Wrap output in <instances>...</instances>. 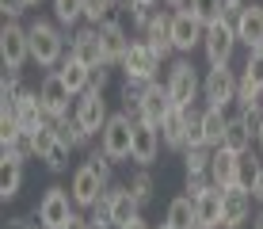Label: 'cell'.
Instances as JSON below:
<instances>
[{
    "label": "cell",
    "instance_id": "obj_1",
    "mask_svg": "<svg viewBox=\"0 0 263 229\" xmlns=\"http://www.w3.org/2000/svg\"><path fill=\"white\" fill-rule=\"evenodd\" d=\"M27 34H31V61L39 69H58L61 61L69 58V42H65V34H61V23L58 20H34V23H27Z\"/></svg>",
    "mask_w": 263,
    "mask_h": 229
},
{
    "label": "cell",
    "instance_id": "obj_2",
    "mask_svg": "<svg viewBox=\"0 0 263 229\" xmlns=\"http://www.w3.org/2000/svg\"><path fill=\"white\" fill-rule=\"evenodd\" d=\"M164 88H168V96H172L176 107H195V99H202V77H198L195 61L187 58V54H179V58L168 65Z\"/></svg>",
    "mask_w": 263,
    "mask_h": 229
},
{
    "label": "cell",
    "instance_id": "obj_3",
    "mask_svg": "<svg viewBox=\"0 0 263 229\" xmlns=\"http://www.w3.org/2000/svg\"><path fill=\"white\" fill-rule=\"evenodd\" d=\"M160 65H164V58H160V54L153 50L145 39H134L130 50H126V58L119 61L122 77H126V80H141V84L160 80Z\"/></svg>",
    "mask_w": 263,
    "mask_h": 229
},
{
    "label": "cell",
    "instance_id": "obj_4",
    "mask_svg": "<svg viewBox=\"0 0 263 229\" xmlns=\"http://www.w3.org/2000/svg\"><path fill=\"white\" fill-rule=\"evenodd\" d=\"M72 214H77V203H72L69 187H46L39 199V206H34V218H39L42 229H65L72 222Z\"/></svg>",
    "mask_w": 263,
    "mask_h": 229
},
{
    "label": "cell",
    "instance_id": "obj_5",
    "mask_svg": "<svg viewBox=\"0 0 263 229\" xmlns=\"http://www.w3.org/2000/svg\"><path fill=\"white\" fill-rule=\"evenodd\" d=\"M130 142H134V115L111 111L107 126L99 130V149H103L107 157H115V164H126L130 161Z\"/></svg>",
    "mask_w": 263,
    "mask_h": 229
},
{
    "label": "cell",
    "instance_id": "obj_6",
    "mask_svg": "<svg viewBox=\"0 0 263 229\" xmlns=\"http://www.w3.org/2000/svg\"><path fill=\"white\" fill-rule=\"evenodd\" d=\"M39 103H42V111H46L50 122H53V118L72 115V107H77V96H72V88L61 80L58 69H50L46 77L39 80Z\"/></svg>",
    "mask_w": 263,
    "mask_h": 229
},
{
    "label": "cell",
    "instance_id": "obj_7",
    "mask_svg": "<svg viewBox=\"0 0 263 229\" xmlns=\"http://www.w3.org/2000/svg\"><path fill=\"white\" fill-rule=\"evenodd\" d=\"M0 61L12 73H23V65L31 61V34L20 20H4L0 27Z\"/></svg>",
    "mask_w": 263,
    "mask_h": 229
},
{
    "label": "cell",
    "instance_id": "obj_8",
    "mask_svg": "<svg viewBox=\"0 0 263 229\" xmlns=\"http://www.w3.org/2000/svg\"><path fill=\"white\" fill-rule=\"evenodd\" d=\"M237 88H240V77L229 65H210L206 77H202V103L229 111V107L237 103Z\"/></svg>",
    "mask_w": 263,
    "mask_h": 229
},
{
    "label": "cell",
    "instance_id": "obj_9",
    "mask_svg": "<svg viewBox=\"0 0 263 229\" xmlns=\"http://www.w3.org/2000/svg\"><path fill=\"white\" fill-rule=\"evenodd\" d=\"M237 27H233L229 20H217L206 27V34H202V54H206V65H229L233 61V54H237Z\"/></svg>",
    "mask_w": 263,
    "mask_h": 229
},
{
    "label": "cell",
    "instance_id": "obj_10",
    "mask_svg": "<svg viewBox=\"0 0 263 229\" xmlns=\"http://www.w3.org/2000/svg\"><path fill=\"white\" fill-rule=\"evenodd\" d=\"M0 111H8L15 118V126H23V130H39L42 122H50L46 111H42V103H39V88H20L15 96H8V99H0Z\"/></svg>",
    "mask_w": 263,
    "mask_h": 229
},
{
    "label": "cell",
    "instance_id": "obj_11",
    "mask_svg": "<svg viewBox=\"0 0 263 229\" xmlns=\"http://www.w3.org/2000/svg\"><path fill=\"white\" fill-rule=\"evenodd\" d=\"M103 191H107V180L99 176L88 161L72 168V176H69V195H72V203H77V210H92V206L99 203V195H103Z\"/></svg>",
    "mask_w": 263,
    "mask_h": 229
},
{
    "label": "cell",
    "instance_id": "obj_12",
    "mask_svg": "<svg viewBox=\"0 0 263 229\" xmlns=\"http://www.w3.org/2000/svg\"><path fill=\"white\" fill-rule=\"evenodd\" d=\"M160 149H164V142H160V126L153 122H141V118H134V142H130V161L141 164V168H153L160 157Z\"/></svg>",
    "mask_w": 263,
    "mask_h": 229
},
{
    "label": "cell",
    "instance_id": "obj_13",
    "mask_svg": "<svg viewBox=\"0 0 263 229\" xmlns=\"http://www.w3.org/2000/svg\"><path fill=\"white\" fill-rule=\"evenodd\" d=\"M256 199L244 187H225V210H221V229H248L256 218Z\"/></svg>",
    "mask_w": 263,
    "mask_h": 229
},
{
    "label": "cell",
    "instance_id": "obj_14",
    "mask_svg": "<svg viewBox=\"0 0 263 229\" xmlns=\"http://www.w3.org/2000/svg\"><path fill=\"white\" fill-rule=\"evenodd\" d=\"M206 23L198 20L191 8H176L172 12V42H176V54H191L195 46H202Z\"/></svg>",
    "mask_w": 263,
    "mask_h": 229
},
{
    "label": "cell",
    "instance_id": "obj_15",
    "mask_svg": "<svg viewBox=\"0 0 263 229\" xmlns=\"http://www.w3.org/2000/svg\"><path fill=\"white\" fill-rule=\"evenodd\" d=\"M72 115H77V122L84 126V130H92L99 137V130L107 126V118H111V111H107V99L99 88H88L77 96V107H72Z\"/></svg>",
    "mask_w": 263,
    "mask_h": 229
},
{
    "label": "cell",
    "instance_id": "obj_16",
    "mask_svg": "<svg viewBox=\"0 0 263 229\" xmlns=\"http://www.w3.org/2000/svg\"><path fill=\"white\" fill-rule=\"evenodd\" d=\"M69 54H72L77 61H84L88 69L111 65V61H107V54H103V42H99V27H96V23L80 27V31L72 34V39H69Z\"/></svg>",
    "mask_w": 263,
    "mask_h": 229
},
{
    "label": "cell",
    "instance_id": "obj_17",
    "mask_svg": "<svg viewBox=\"0 0 263 229\" xmlns=\"http://www.w3.org/2000/svg\"><path fill=\"white\" fill-rule=\"evenodd\" d=\"M69 145L61 142V134L53 130V122H42L39 126V161L46 164L50 172H65L69 168Z\"/></svg>",
    "mask_w": 263,
    "mask_h": 229
},
{
    "label": "cell",
    "instance_id": "obj_18",
    "mask_svg": "<svg viewBox=\"0 0 263 229\" xmlns=\"http://www.w3.org/2000/svg\"><path fill=\"white\" fill-rule=\"evenodd\" d=\"M172 96H168V88H164V80H153V84H145L141 92V107H138V118L141 122H153V126H160L168 118L172 111Z\"/></svg>",
    "mask_w": 263,
    "mask_h": 229
},
{
    "label": "cell",
    "instance_id": "obj_19",
    "mask_svg": "<svg viewBox=\"0 0 263 229\" xmlns=\"http://www.w3.org/2000/svg\"><path fill=\"white\" fill-rule=\"evenodd\" d=\"M138 39H145V42H149V46H153V50H157L164 61L172 58V54H176V42H172V12H168V8H160V12L141 27Z\"/></svg>",
    "mask_w": 263,
    "mask_h": 229
},
{
    "label": "cell",
    "instance_id": "obj_20",
    "mask_svg": "<svg viewBox=\"0 0 263 229\" xmlns=\"http://www.w3.org/2000/svg\"><path fill=\"white\" fill-rule=\"evenodd\" d=\"M99 42H103V54H107V61H111V65H119V61L126 58V50H130V31H126V23L122 20H103L99 23Z\"/></svg>",
    "mask_w": 263,
    "mask_h": 229
},
{
    "label": "cell",
    "instance_id": "obj_21",
    "mask_svg": "<svg viewBox=\"0 0 263 229\" xmlns=\"http://www.w3.org/2000/svg\"><path fill=\"white\" fill-rule=\"evenodd\" d=\"M107 203H111V218H115V229L130 225L134 218H141V203L134 199V191L126 183H111L107 187Z\"/></svg>",
    "mask_w": 263,
    "mask_h": 229
},
{
    "label": "cell",
    "instance_id": "obj_22",
    "mask_svg": "<svg viewBox=\"0 0 263 229\" xmlns=\"http://www.w3.org/2000/svg\"><path fill=\"white\" fill-rule=\"evenodd\" d=\"M187 118H191V107H172L168 118L160 122V142L172 153H183L187 149Z\"/></svg>",
    "mask_w": 263,
    "mask_h": 229
},
{
    "label": "cell",
    "instance_id": "obj_23",
    "mask_svg": "<svg viewBox=\"0 0 263 229\" xmlns=\"http://www.w3.org/2000/svg\"><path fill=\"white\" fill-rule=\"evenodd\" d=\"M237 39H240V46H248V50H259L263 46V4L259 0H248V8L240 12Z\"/></svg>",
    "mask_w": 263,
    "mask_h": 229
},
{
    "label": "cell",
    "instance_id": "obj_24",
    "mask_svg": "<svg viewBox=\"0 0 263 229\" xmlns=\"http://www.w3.org/2000/svg\"><path fill=\"white\" fill-rule=\"evenodd\" d=\"M237 161H240V153H233V149H225V145H217L214 149V157H210V180H214V187H233L237 183Z\"/></svg>",
    "mask_w": 263,
    "mask_h": 229
},
{
    "label": "cell",
    "instance_id": "obj_25",
    "mask_svg": "<svg viewBox=\"0 0 263 229\" xmlns=\"http://www.w3.org/2000/svg\"><path fill=\"white\" fill-rule=\"evenodd\" d=\"M198 206V225L202 229H221V210H225V191L221 187H206L195 199Z\"/></svg>",
    "mask_w": 263,
    "mask_h": 229
},
{
    "label": "cell",
    "instance_id": "obj_26",
    "mask_svg": "<svg viewBox=\"0 0 263 229\" xmlns=\"http://www.w3.org/2000/svg\"><path fill=\"white\" fill-rule=\"evenodd\" d=\"M53 130L61 134V142H65L72 153H88V149H92V142H96V134H92V130H84V126L77 122V115L53 118Z\"/></svg>",
    "mask_w": 263,
    "mask_h": 229
},
{
    "label": "cell",
    "instance_id": "obj_27",
    "mask_svg": "<svg viewBox=\"0 0 263 229\" xmlns=\"http://www.w3.org/2000/svg\"><path fill=\"white\" fill-rule=\"evenodd\" d=\"M164 222L172 229H202V225H198V206H195L191 195H176V199H172L168 210H164Z\"/></svg>",
    "mask_w": 263,
    "mask_h": 229
},
{
    "label": "cell",
    "instance_id": "obj_28",
    "mask_svg": "<svg viewBox=\"0 0 263 229\" xmlns=\"http://www.w3.org/2000/svg\"><path fill=\"white\" fill-rule=\"evenodd\" d=\"M20 187H23V161L4 153V157H0V199L12 203V199L20 195Z\"/></svg>",
    "mask_w": 263,
    "mask_h": 229
},
{
    "label": "cell",
    "instance_id": "obj_29",
    "mask_svg": "<svg viewBox=\"0 0 263 229\" xmlns=\"http://www.w3.org/2000/svg\"><path fill=\"white\" fill-rule=\"evenodd\" d=\"M58 73H61V80H65V84L72 88V96H80V92H88V88H92V69H88L84 61H77L72 54H69L65 61H61V65H58Z\"/></svg>",
    "mask_w": 263,
    "mask_h": 229
},
{
    "label": "cell",
    "instance_id": "obj_30",
    "mask_svg": "<svg viewBox=\"0 0 263 229\" xmlns=\"http://www.w3.org/2000/svg\"><path fill=\"white\" fill-rule=\"evenodd\" d=\"M225 126H229V111L225 107H210V103H202V134H206V145H221V137H225Z\"/></svg>",
    "mask_w": 263,
    "mask_h": 229
},
{
    "label": "cell",
    "instance_id": "obj_31",
    "mask_svg": "<svg viewBox=\"0 0 263 229\" xmlns=\"http://www.w3.org/2000/svg\"><path fill=\"white\" fill-rule=\"evenodd\" d=\"M4 153L8 157H20V161H31L39 157V130H15L12 137H4Z\"/></svg>",
    "mask_w": 263,
    "mask_h": 229
},
{
    "label": "cell",
    "instance_id": "obj_32",
    "mask_svg": "<svg viewBox=\"0 0 263 229\" xmlns=\"http://www.w3.org/2000/svg\"><path fill=\"white\" fill-rule=\"evenodd\" d=\"M210 157H214V145H187L183 149L187 176H210Z\"/></svg>",
    "mask_w": 263,
    "mask_h": 229
},
{
    "label": "cell",
    "instance_id": "obj_33",
    "mask_svg": "<svg viewBox=\"0 0 263 229\" xmlns=\"http://www.w3.org/2000/svg\"><path fill=\"white\" fill-rule=\"evenodd\" d=\"M259 172H263V157H259V153H240V161H237V183H233V187L252 191V187H256V180H259Z\"/></svg>",
    "mask_w": 263,
    "mask_h": 229
},
{
    "label": "cell",
    "instance_id": "obj_34",
    "mask_svg": "<svg viewBox=\"0 0 263 229\" xmlns=\"http://www.w3.org/2000/svg\"><path fill=\"white\" fill-rule=\"evenodd\" d=\"M126 187L134 191V199H138V203L145 206V203H153V191H157V180H153V172L149 168H134L130 176H126Z\"/></svg>",
    "mask_w": 263,
    "mask_h": 229
},
{
    "label": "cell",
    "instance_id": "obj_35",
    "mask_svg": "<svg viewBox=\"0 0 263 229\" xmlns=\"http://www.w3.org/2000/svg\"><path fill=\"white\" fill-rule=\"evenodd\" d=\"M53 4V20L61 27H77L84 20V0H50Z\"/></svg>",
    "mask_w": 263,
    "mask_h": 229
},
{
    "label": "cell",
    "instance_id": "obj_36",
    "mask_svg": "<svg viewBox=\"0 0 263 229\" xmlns=\"http://www.w3.org/2000/svg\"><path fill=\"white\" fill-rule=\"evenodd\" d=\"M119 12V0H84V23H103Z\"/></svg>",
    "mask_w": 263,
    "mask_h": 229
},
{
    "label": "cell",
    "instance_id": "obj_37",
    "mask_svg": "<svg viewBox=\"0 0 263 229\" xmlns=\"http://www.w3.org/2000/svg\"><path fill=\"white\" fill-rule=\"evenodd\" d=\"M187 8H191V12L198 15V20H202L206 27L210 23H217L221 20V12H225V0H187Z\"/></svg>",
    "mask_w": 263,
    "mask_h": 229
},
{
    "label": "cell",
    "instance_id": "obj_38",
    "mask_svg": "<svg viewBox=\"0 0 263 229\" xmlns=\"http://www.w3.org/2000/svg\"><path fill=\"white\" fill-rule=\"evenodd\" d=\"M149 84H153V80H149ZM141 92H145L141 80H126V84H122V111L134 115V118H138V107H141Z\"/></svg>",
    "mask_w": 263,
    "mask_h": 229
},
{
    "label": "cell",
    "instance_id": "obj_39",
    "mask_svg": "<svg viewBox=\"0 0 263 229\" xmlns=\"http://www.w3.org/2000/svg\"><path fill=\"white\" fill-rule=\"evenodd\" d=\"M88 222H92V229H115V218H111V203H107V191L99 195V203L88 210Z\"/></svg>",
    "mask_w": 263,
    "mask_h": 229
},
{
    "label": "cell",
    "instance_id": "obj_40",
    "mask_svg": "<svg viewBox=\"0 0 263 229\" xmlns=\"http://www.w3.org/2000/svg\"><path fill=\"white\" fill-rule=\"evenodd\" d=\"M88 164H92V168L99 172V176L107 180V187L115 183V157H107L103 149H88Z\"/></svg>",
    "mask_w": 263,
    "mask_h": 229
},
{
    "label": "cell",
    "instance_id": "obj_41",
    "mask_svg": "<svg viewBox=\"0 0 263 229\" xmlns=\"http://www.w3.org/2000/svg\"><path fill=\"white\" fill-rule=\"evenodd\" d=\"M244 80H252L256 88H263V46L259 50H248V61H244Z\"/></svg>",
    "mask_w": 263,
    "mask_h": 229
},
{
    "label": "cell",
    "instance_id": "obj_42",
    "mask_svg": "<svg viewBox=\"0 0 263 229\" xmlns=\"http://www.w3.org/2000/svg\"><path fill=\"white\" fill-rule=\"evenodd\" d=\"M27 8H31L27 0H0V12H4V20H20Z\"/></svg>",
    "mask_w": 263,
    "mask_h": 229
},
{
    "label": "cell",
    "instance_id": "obj_43",
    "mask_svg": "<svg viewBox=\"0 0 263 229\" xmlns=\"http://www.w3.org/2000/svg\"><path fill=\"white\" fill-rule=\"evenodd\" d=\"M206 187H214V180H210V176H187V195H191V199H198Z\"/></svg>",
    "mask_w": 263,
    "mask_h": 229
},
{
    "label": "cell",
    "instance_id": "obj_44",
    "mask_svg": "<svg viewBox=\"0 0 263 229\" xmlns=\"http://www.w3.org/2000/svg\"><path fill=\"white\" fill-rule=\"evenodd\" d=\"M248 8V0H225V12H221V20H229L233 27H237V20H240V12Z\"/></svg>",
    "mask_w": 263,
    "mask_h": 229
},
{
    "label": "cell",
    "instance_id": "obj_45",
    "mask_svg": "<svg viewBox=\"0 0 263 229\" xmlns=\"http://www.w3.org/2000/svg\"><path fill=\"white\" fill-rule=\"evenodd\" d=\"M107 84H111V65H99V69H92V88L103 92Z\"/></svg>",
    "mask_w": 263,
    "mask_h": 229
},
{
    "label": "cell",
    "instance_id": "obj_46",
    "mask_svg": "<svg viewBox=\"0 0 263 229\" xmlns=\"http://www.w3.org/2000/svg\"><path fill=\"white\" fill-rule=\"evenodd\" d=\"M65 229H92V222H88V218H80V214H72V222H69Z\"/></svg>",
    "mask_w": 263,
    "mask_h": 229
},
{
    "label": "cell",
    "instance_id": "obj_47",
    "mask_svg": "<svg viewBox=\"0 0 263 229\" xmlns=\"http://www.w3.org/2000/svg\"><path fill=\"white\" fill-rule=\"evenodd\" d=\"M252 199L263 206V172H259V180H256V187H252Z\"/></svg>",
    "mask_w": 263,
    "mask_h": 229
},
{
    "label": "cell",
    "instance_id": "obj_48",
    "mask_svg": "<svg viewBox=\"0 0 263 229\" xmlns=\"http://www.w3.org/2000/svg\"><path fill=\"white\" fill-rule=\"evenodd\" d=\"M122 229H153V225L145 222V218H134V222H130V225H122Z\"/></svg>",
    "mask_w": 263,
    "mask_h": 229
},
{
    "label": "cell",
    "instance_id": "obj_49",
    "mask_svg": "<svg viewBox=\"0 0 263 229\" xmlns=\"http://www.w3.org/2000/svg\"><path fill=\"white\" fill-rule=\"evenodd\" d=\"M248 229H263V206L256 210V218H252V225H248Z\"/></svg>",
    "mask_w": 263,
    "mask_h": 229
},
{
    "label": "cell",
    "instance_id": "obj_50",
    "mask_svg": "<svg viewBox=\"0 0 263 229\" xmlns=\"http://www.w3.org/2000/svg\"><path fill=\"white\" fill-rule=\"evenodd\" d=\"M256 149H259V157H263V122H259V134H256Z\"/></svg>",
    "mask_w": 263,
    "mask_h": 229
},
{
    "label": "cell",
    "instance_id": "obj_51",
    "mask_svg": "<svg viewBox=\"0 0 263 229\" xmlns=\"http://www.w3.org/2000/svg\"><path fill=\"white\" fill-rule=\"evenodd\" d=\"M164 4L172 8V12H176V8H187V0H164Z\"/></svg>",
    "mask_w": 263,
    "mask_h": 229
},
{
    "label": "cell",
    "instance_id": "obj_52",
    "mask_svg": "<svg viewBox=\"0 0 263 229\" xmlns=\"http://www.w3.org/2000/svg\"><path fill=\"white\" fill-rule=\"evenodd\" d=\"M27 4H31V8H39V4H42V0H27Z\"/></svg>",
    "mask_w": 263,
    "mask_h": 229
},
{
    "label": "cell",
    "instance_id": "obj_53",
    "mask_svg": "<svg viewBox=\"0 0 263 229\" xmlns=\"http://www.w3.org/2000/svg\"><path fill=\"white\" fill-rule=\"evenodd\" d=\"M157 229H172V225H168V222H160V225H157Z\"/></svg>",
    "mask_w": 263,
    "mask_h": 229
}]
</instances>
